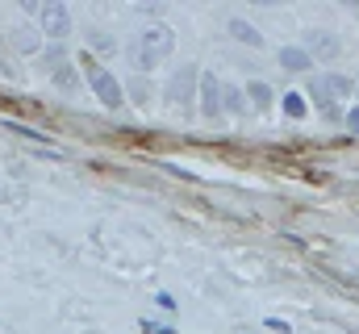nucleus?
<instances>
[{
  "label": "nucleus",
  "instance_id": "6",
  "mask_svg": "<svg viewBox=\"0 0 359 334\" xmlns=\"http://www.w3.org/2000/svg\"><path fill=\"white\" fill-rule=\"evenodd\" d=\"M222 92H226V84L217 80V76H201V113L209 121L222 117Z\"/></svg>",
  "mask_w": 359,
  "mask_h": 334
},
{
  "label": "nucleus",
  "instance_id": "7",
  "mask_svg": "<svg viewBox=\"0 0 359 334\" xmlns=\"http://www.w3.org/2000/svg\"><path fill=\"white\" fill-rule=\"evenodd\" d=\"M50 80H55V88H59V92H76V88H80L76 72H72V63H67L59 51H50Z\"/></svg>",
  "mask_w": 359,
  "mask_h": 334
},
{
  "label": "nucleus",
  "instance_id": "3",
  "mask_svg": "<svg viewBox=\"0 0 359 334\" xmlns=\"http://www.w3.org/2000/svg\"><path fill=\"white\" fill-rule=\"evenodd\" d=\"M38 13V25H42V34L46 38H67L72 34V13H67V4H38L34 8Z\"/></svg>",
  "mask_w": 359,
  "mask_h": 334
},
{
  "label": "nucleus",
  "instance_id": "14",
  "mask_svg": "<svg viewBox=\"0 0 359 334\" xmlns=\"http://www.w3.org/2000/svg\"><path fill=\"white\" fill-rule=\"evenodd\" d=\"M247 92H251V100H255L259 109H268V105H271V88L264 80H251V84H247Z\"/></svg>",
  "mask_w": 359,
  "mask_h": 334
},
{
  "label": "nucleus",
  "instance_id": "17",
  "mask_svg": "<svg viewBox=\"0 0 359 334\" xmlns=\"http://www.w3.org/2000/svg\"><path fill=\"white\" fill-rule=\"evenodd\" d=\"M355 92H359V88H355Z\"/></svg>",
  "mask_w": 359,
  "mask_h": 334
},
{
  "label": "nucleus",
  "instance_id": "1",
  "mask_svg": "<svg viewBox=\"0 0 359 334\" xmlns=\"http://www.w3.org/2000/svg\"><path fill=\"white\" fill-rule=\"evenodd\" d=\"M172 51H176V34H172V25L155 21V25H147V29L134 34V42H130V63H134L138 72H151V67H159Z\"/></svg>",
  "mask_w": 359,
  "mask_h": 334
},
{
  "label": "nucleus",
  "instance_id": "15",
  "mask_svg": "<svg viewBox=\"0 0 359 334\" xmlns=\"http://www.w3.org/2000/svg\"><path fill=\"white\" fill-rule=\"evenodd\" d=\"M347 130H351V134H359V109H351V113H347Z\"/></svg>",
  "mask_w": 359,
  "mask_h": 334
},
{
  "label": "nucleus",
  "instance_id": "2",
  "mask_svg": "<svg viewBox=\"0 0 359 334\" xmlns=\"http://www.w3.org/2000/svg\"><path fill=\"white\" fill-rule=\"evenodd\" d=\"M84 67H88V84H92V92H96V100H100L104 109H121V105H126V88H121V80H117L109 67L92 63L88 55H84Z\"/></svg>",
  "mask_w": 359,
  "mask_h": 334
},
{
  "label": "nucleus",
  "instance_id": "12",
  "mask_svg": "<svg viewBox=\"0 0 359 334\" xmlns=\"http://www.w3.org/2000/svg\"><path fill=\"white\" fill-rule=\"evenodd\" d=\"M243 100H247V92H243V88H226V92H222V105H226L230 113H243V109H247Z\"/></svg>",
  "mask_w": 359,
  "mask_h": 334
},
{
  "label": "nucleus",
  "instance_id": "8",
  "mask_svg": "<svg viewBox=\"0 0 359 334\" xmlns=\"http://www.w3.org/2000/svg\"><path fill=\"white\" fill-rule=\"evenodd\" d=\"M309 100H313V105H318V109H322V113H326L330 121H339L334 96H330V88H326V80H322V76H313V80H309Z\"/></svg>",
  "mask_w": 359,
  "mask_h": 334
},
{
  "label": "nucleus",
  "instance_id": "13",
  "mask_svg": "<svg viewBox=\"0 0 359 334\" xmlns=\"http://www.w3.org/2000/svg\"><path fill=\"white\" fill-rule=\"evenodd\" d=\"M284 113H288V117H305V113H309L305 96H301V92H288V96H284Z\"/></svg>",
  "mask_w": 359,
  "mask_h": 334
},
{
  "label": "nucleus",
  "instance_id": "11",
  "mask_svg": "<svg viewBox=\"0 0 359 334\" xmlns=\"http://www.w3.org/2000/svg\"><path fill=\"white\" fill-rule=\"evenodd\" d=\"M322 80H326V88H330L334 105H339V100H347V96H351V92L359 88V84L351 80V76H339V72H330V76H322Z\"/></svg>",
  "mask_w": 359,
  "mask_h": 334
},
{
  "label": "nucleus",
  "instance_id": "4",
  "mask_svg": "<svg viewBox=\"0 0 359 334\" xmlns=\"http://www.w3.org/2000/svg\"><path fill=\"white\" fill-rule=\"evenodd\" d=\"M201 84V72L192 67V63H184L176 76L168 80V105H176V109H188L192 105V88Z\"/></svg>",
  "mask_w": 359,
  "mask_h": 334
},
{
  "label": "nucleus",
  "instance_id": "10",
  "mask_svg": "<svg viewBox=\"0 0 359 334\" xmlns=\"http://www.w3.org/2000/svg\"><path fill=\"white\" fill-rule=\"evenodd\" d=\"M280 67H288V72H313V59L301 46H284L280 51Z\"/></svg>",
  "mask_w": 359,
  "mask_h": 334
},
{
  "label": "nucleus",
  "instance_id": "5",
  "mask_svg": "<svg viewBox=\"0 0 359 334\" xmlns=\"http://www.w3.org/2000/svg\"><path fill=\"white\" fill-rule=\"evenodd\" d=\"M301 51H305L313 63H318V59H322V63H330V59H339L343 42H339L330 29H309V34H305V42H301Z\"/></svg>",
  "mask_w": 359,
  "mask_h": 334
},
{
  "label": "nucleus",
  "instance_id": "16",
  "mask_svg": "<svg viewBox=\"0 0 359 334\" xmlns=\"http://www.w3.org/2000/svg\"><path fill=\"white\" fill-rule=\"evenodd\" d=\"M142 330H147V334H172L168 326H155V322H142Z\"/></svg>",
  "mask_w": 359,
  "mask_h": 334
},
{
  "label": "nucleus",
  "instance_id": "9",
  "mask_svg": "<svg viewBox=\"0 0 359 334\" xmlns=\"http://www.w3.org/2000/svg\"><path fill=\"white\" fill-rule=\"evenodd\" d=\"M230 34H234V42H243V46H264V34H259L251 21H243V17H230Z\"/></svg>",
  "mask_w": 359,
  "mask_h": 334
}]
</instances>
